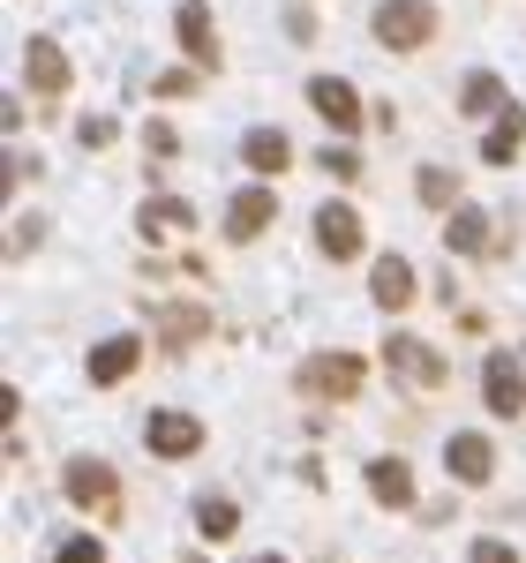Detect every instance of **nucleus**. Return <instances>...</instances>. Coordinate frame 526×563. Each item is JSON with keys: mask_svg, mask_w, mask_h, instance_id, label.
Segmentation results:
<instances>
[{"mask_svg": "<svg viewBox=\"0 0 526 563\" xmlns=\"http://www.w3.org/2000/svg\"><path fill=\"white\" fill-rule=\"evenodd\" d=\"M308 106H316V113H324L339 135L361 129V90H353L347 76H316V84H308Z\"/></svg>", "mask_w": 526, "mask_h": 563, "instance_id": "6", "label": "nucleus"}, {"mask_svg": "<svg viewBox=\"0 0 526 563\" xmlns=\"http://www.w3.org/2000/svg\"><path fill=\"white\" fill-rule=\"evenodd\" d=\"M384 368H392V376H414L421 390L443 384V361L421 346V339H384Z\"/></svg>", "mask_w": 526, "mask_h": 563, "instance_id": "9", "label": "nucleus"}, {"mask_svg": "<svg viewBox=\"0 0 526 563\" xmlns=\"http://www.w3.org/2000/svg\"><path fill=\"white\" fill-rule=\"evenodd\" d=\"M204 331H211V308H204V301H174V308H158V339H166V346H196Z\"/></svg>", "mask_w": 526, "mask_h": 563, "instance_id": "15", "label": "nucleus"}, {"mask_svg": "<svg viewBox=\"0 0 526 563\" xmlns=\"http://www.w3.org/2000/svg\"><path fill=\"white\" fill-rule=\"evenodd\" d=\"M519 143H526V106H504V113H496V129L482 135V158H489V166H512V158H519Z\"/></svg>", "mask_w": 526, "mask_h": 563, "instance_id": "17", "label": "nucleus"}, {"mask_svg": "<svg viewBox=\"0 0 526 563\" xmlns=\"http://www.w3.org/2000/svg\"><path fill=\"white\" fill-rule=\"evenodd\" d=\"M135 361H143V339H106V346H90V384H121V376H135Z\"/></svg>", "mask_w": 526, "mask_h": 563, "instance_id": "16", "label": "nucleus"}, {"mask_svg": "<svg viewBox=\"0 0 526 563\" xmlns=\"http://www.w3.org/2000/svg\"><path fill=\"white\" fill-rule=\"evenodd\" d=\"M459 113H504V84H496L489 68H474V76L459 84Z\"/></svg>", "mask_w": 526, "mask_h": 563, "instance_id": "21", "label": "nucleus"}, {"mask_svg": "<svg viewBox=\"0 0 526 563\" xmlns=\"http://www.w3.org/2000/svg\"><path fill=\"white\" fill-rule=\"evenodd\" d=\"M361 384H369V361L361 353H316V361H302V376H294L302 398H361Z\"/></svg>", "mask_w": 526, "mask_h": 563, "instance_id": "1", "label": "nucleus"}, {"mask_svg": "<svg viewBox=\"0 0 526 563\" xmlns=\"http://www.w3.org/2000/svg\"><path fill=\"white\" fill-rule=\"evenodd\" d=\"M369 496H376L384 511H406V504H414V474H406V459H369Z\"/></svg>", "mask_w": 526, "mask_h": 563, "instance_id": "14", "label": "nucleus"}, {"mask_svg": "<svg viewBox=\"0 0 526 563\" xmlns=\"http://www.w3.org/2000/svg\"><path fill=\"white\" fill-rule=\"evenodd\" d=\"M241 166H256V174H286V166H294L286 129H249V135H241Z\"/></svg>", "mask_w": 526, "mask_h": 563, "instance_id": "13", "label": "nucleus"}, {"mask_svg": "<svg viewBox=\"0 0 526 563\" xmlns=\"http://www.w3.org/2000/svg\"><path fill=\"white\" fill-rule=\"evenodd\" d=\"M443 466H451V481L482 488V481L496 474V451H489V435H451V443H443Z\"/></svg>", "mask_w": 526, "mask_h": 563, "instance_id": "10", "label": "nucleus"}, {"mask_svg": "<svg viewBox=\"0 0 526 563\" xmlns=\"http://www.w3.org/2000/svg\"><path fill=\"white\" fill-rule=\"evenodd\" d=\"M196 225V211L180 203V196H158V203H143V233L158 241V233H188Z\"/></svg>", "mask_w": 526, "mask_h": 563, "instance_id": "22", "label": "nucleus"}, {"mask_svg": "<svg viewBox=\"0 0 526 563\" xmlns=\"http://www.w3.org/2000/svg\"><path fill=\"white\" fill-rule=\"evenodd\" d=\"M196 533H204V541H233V533H241V511H233L226 496H196Z\"/></svg>", "mask_w": 526, "mask_h": 563, "instance_id": "20", "label": "nucleus"}, {"mask_svg": "<svg viewBox=\"0 0 526 563\" xmlns=\"http://www.w3.org/2000/svg\"><path fill=\"white\" fill-rule=\"evenodd\" d=\"M316 166H324L331 180H353V174H361V158H353L347 143H331V151H316Z\"/></svg>", "mask_w": 526, "mask_h": 563, "instance_id": "25", "label": "nucleus"}, {"mask_svg": "<svg viewBox=\"0 0 526 563\" xmlns=\"http://www.w3.org/2000/svg\"><path fill=\"white\" fill-rule=\"evenodd\" d=\"M271 218H278V196H271V188H249V196H233V203H226V241H256Z\"/></svg>", "mask_w": 526, "mask_h": 563, "instance_id": "11", "label": "nucleus"}, {"mask_svg": "<svg viewBox=\"0 0 526 563\" xmlns=\"http://www.w3.org/2000/svg\"><path fill=\"white\" fill-rule=\"evenodd\" d=\"M143 443H151L158 459H196V451H204V421H196V413H151V421H143Z\"/></svg>", "mask_w": 526, "mask_h": 563, "instance_id": "5", "label": "nucleus"}, {"mask_svg": "<svg viewBox=\"0 0 526 563\" xmlns=\"http://www.w3.org/2000/svg\"><path fill=\"white\" fill-rule=\"evenodd\" d=\"M143 151H151V158L166 166V158H174V151H180V135L166 129V121H151V129H143Z\"/></svg>", "mask_w": 526, "mask_h": 563, "instance_id": "27", "label": "nucleus"}, {"mask_svg": "<svg viewBox=\"0 0 526 563\" xmlns=\"http://www.w3.org/2000/svg\"><path fill=\"white\" fill-rule=\"evenodd\" d=\"M174 31H180V45H188L196 68H219V38H211V8H204V0H180Z\"/></svg>", "mask_w": 526, "mask_h": 563, "instance_id": "8", "label": "nucleus"}, {"mask_svg": "<svg viewBox=\"0 0 526 563\" xmlns=\"http://www.w3.org/2000/svg\"><path fill=\"white\" fill-rule=\"evenodd\" d=\"M113 135H121V121H106V113H90V121H76V143H84V151H106Z\"/></svg>", "mask_w": 526, "mask_h": 563, "instance_id": "24", "label": "nucleus"}, {"mask_svg": "<svg viewBox=\"0 0 526 563\" xmlns=\"http://www.w3.org/2000/svg\"><path fill=\"white\" fill-rule=\"evenodd\" d=\"M286 31H294V45H308L316 38V15H308V8H286Z\"/></svg>", "mask_w": 526, "mask_h": 563, "instance_id": "29", "label": "nucleus"}, {"mask_svg": "<svg viewBox=\"0 0 526 563\" xmlns=\"http://www.w3.org/2000/svg\"><path fill=\"white\" fill-rule=\"evenodd\" d=\"M68 496H76L84 511H98V519H113V511H121V481H113L106 459H68Z\"/></svg>", "mask_w": 526, "mask_h": 563, "instance_id": "3", "label": "nucleus"}, {"mask_svg": "<svg viewBox=\"0 0 526 563\" xmlns=\"http://www.w3.org/2000/svg\"><path fill=\"white\" fill-rule=\"evenodd\" d=\"M482 398H489V413H496V421H519V406H526V368H519V353H489Z\"/></svg>", "mask_w": 526, "mask_h": 563, "instance_id": "4", "label": "nucleus"}, {"mask_svg": "<svg viewBox=\"0 0 526 563\" xmlns=\"http://www.w3.org/2000/svg\"><path fill=\"white\" fill-rule=\"evenodd\" d=\"M467 563H519V549H512V541H496V533H482V541L467 549Z\"/></svg>", "mask_w": 526, "mask_h": 563, "instance_id": "26", "label": "nucleus"}, {"mask_svg": "<svg viewBox=\"0 0 526 563\" xmlns=\"http://www.w3.org/2000/svg\"><path fill=\"white\" fill-rule=\"evenodd\" d=\"M188 90H196V76H188V68H174V76H158V98H188Z\"/></svg>", "mask_w": 526, "mask_h": 563, "instance_id": "30", "label": "nucleus"}, {"mask_svg": "<svg viewBox=\"0 0 526 563\" xmlns=\"http://www.w3.org/2000/svg\"><path fill=\"white\" fill-rule=\"evenodd\" d=\"M429 38H437V8H429V0H384V8H376V45L421 53Z\"/></svg>", "mask_w": 526, "mask_h": 563, "instance_id": "2", "label": "nucleus"}, {"mask_svg": "<svg viewBox=\"0 0 526 563\" xmlns=\"http://www.w3.org/2000/svg\"><path fill=\"white\" fill-rule=\"evenodd\" d=\"M443 249H451V256H482V249H489V218H482V211H451V225H443Z\"/></svg>", "mask_w": 526, "mask_h": 563, "instance_id": "19", "label": "nucleus"}, {"mask_svg": "<svg viewBox=\"0 0 526 563\" xmlns=\"http://www.w3.org/2000/svg\"><path fill=\"white\" fill-rule=\"evenodd\" d=\"M316 249H324V256H361V211H353V203H324V211H316Z\"/></svg>", "mask_w": 526, "mask_h": 563, "instance_id": "7", "label": "nucleus"}, {"mask_svg": "<svg viewBox=\"0 0 526 563\" xmlns=\"http://www.w3.org/2000/svg\"><path fill=\"white\" fill-rule=\"evenodd\" d=\"M23 76H31V90H39V98H61V90H68V60H61V45H53V38H31Z\"/></svg>", "mask_w": 526, "mask_h": 563, "instance_id": "12", "label": "nucleus"}, {"mask_svg": "<svg viewBox=\"0 0 526 563\" xmlns=\"http://www.w3.org/2000/svg\"><path fill=\"white\" fill-rule=\"evenodd\" d=\"M369 294H376V308H406V301H414V263L384 256V263H376V278H369Z\"/></svg>", "mask_w": 526, "mask_h": 563, "instance_id": "18", "label": "nucleus"}, {"mask_svg": "<svg viewBox=\"0 0 526 563\" xmlns=\"http://www.w3.org/2000/svg\"><path fill=\"white\" fill-rule=\"evenodd\" d=\"M180 563H204V556H180Z\"/></svg>", "mask_w": 526, "mask_h": 563, "instance_id": "32", "label": "nucleus"}, {"mask_svg": "<svg viewBox=\"0 0 526 563\" xmlns=\"http://www.w3.org/2000/svg\"><path fill=\"white\" fill-rule=\"evenodd\" d=\"M421 203H429V211H451V203H459V174H451V166H421Z\"/></svg>", "mask_w": 526, "mask_h": 563, "instance_id": "23", "label": "nucleus"}, {"mask_svg": "<svg viewBox=\"0 0 526 563\" xmlns=\"http://www.w3.org/2000/svg\"><path fill=\"white\" fill-rule=\"evenodd\" d=\"M256 563H286V556H256Z\"/></svg>", "mask_w": 526, "mask_h": 563, "instance_id": "31", "label": "nucleus"}, {"mask_svg": "<svg viewBox=\"0 0 526 563\" xmlns=\"http://www.w3.org/2000/svg\"><path fill=\"white\" fill-rule=\"evenodd\" d=\"M53 563H106V549L90 541V533H76V541H61V556Z\"/></svg>", "mask_w": 526, "mask_h": 563, "instance_id": "28", "label": "nucleus"}]
</instances>
